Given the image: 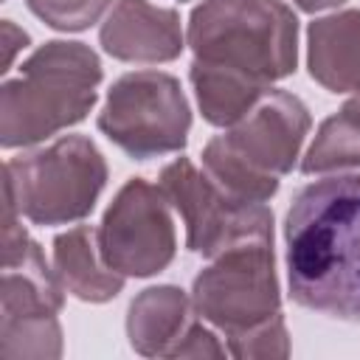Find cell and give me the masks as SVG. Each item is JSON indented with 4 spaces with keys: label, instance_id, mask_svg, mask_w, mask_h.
Listing matches in <instances>:
<instances>
[{
    "label": "cell",
    "instance_id": "obj_16",
    "mask_svg": "<svg viewBox=\"0 0 360 360\" xmlns=\"http://www.w3.org/2000/svg\"><path fill=\"white\" fill-rule=\"evenodd\" d=\"M360 169V98L349 101L338 115L326 118L301 160L304 174H326Z\"/></svg>",
    "mask_w": 360,
    "mask_h": 360
},
{
    "label": "cell",
    "instance_id": "obj_10",
    "mask_svg": "<svg viewBox=\"0 0 360 360\" xmlns=\"http://www.w3.org/2000/svg\"><path fill=\"white\" fill-rule=\"evenodd\" d=\"M104 262L121 276H152L174 259L172 202L160 186L132 177L121 186L98 228Z\"/></svg>",
    "mask_w": 360,
    "mask_h": 360
},
{
    "label": "cell",
    "instance_id": "obj_6",
    "mask_svg": "<svg viewBox=\"0 0 360 360\" xmlns=\"http://www.w3.org/2000/svg\"><path fill=\"white\" fill-rule=\"evenodd\" d=\"M107 183V163L84 135H68L56 143L11 158L3 188L14 194L20 217L34 225H65L93 211Z\"/></svg>",
    "mask_w": 360,
    "mask_h": 360
},
{
    "label": "cell",
    "instance_id": "obj_1",
    "mask_svg": "<svg viewBox=\"0 0 360 360\" xmlns=\"http://www.w3.org/2000/svg\"><path fill=\"white\" fill-rule=\"evenodd\" d=\"M284 262L298 307L360 323V174H326L292 197Z\"/></svg>",
    "mask_w": 360,
    "mask_h": 360
},
{
    "label": "cell",
    "instance_id": "obj_7",
    "mask_svg": "<svg viewBox=\"0 0 360 360\" xmlns=\"http://www.w3.org/2000/svg\"><path fill=\"white\" fill-rule=\"evenodd\" d=\"M191 301L197 315L228 338V352L281 321L273 242H248L219 253L194 278Z\"/></svg>",
    "mask_w": 360,
    "mask_h": 360
},
{
    "label": "cell",
    "instance_id": "obj_9",
    "mask_svg": "<svg viewBox=\"0 0 360 360\" xmlns=\"http://www.w3.org/2000/svg\"><path fill=\"white\" fill-rule=\"evenodd\" d=\"M158 186L186 225V248L205 259L248 245L273 242V211L264 202H242L219 188L205 169L200 172L188 158L172 160Z\"/></svg>",
    "mask_w": 360,
    "mask_h": 360
},
{
    "label": "cell",
    "instance_id": "obj_17",
    "mask_svg": "<svg viewBox=\"0 0 360 360\" xmlns=\"http://www.w3.org/2000/svg\"><path fill=\"white\" fill-rule=\"evenodd\" d=\"M112 0H28V8L59 31H82L93 25Z\"/></svg>",
    "mask_w": 360,
    "mask_h": 360
},
{
    "label": "cell",
    "instance_id": "obj_13",
    "mask_svg": "<svg viewBox=\"0 0 360 360\" xmlns=\"http://www.w3.org/2000/svg\"><path fill=\"white\" fill-rule=\"evenodd\" d=\"M309 76L332 93H360V11L321 17L307 31Z\"/></svg>",
    "mask_w": 360,
    "mask_h": 360
},
{
    "label": "cell",
    "instance_id": "obj_12",
    "mask_svg": "<svg viewBox=\"0 0 360 360\" xmlns=\"http://www.w3.org/2000/svg\"><path fill=\"white\" fill-rule=\"evenodd\" d=\"M98 37L110 56L141 65L169 62L183 51L177 11L149 0H118Z\"/></svg>",
    "mask_w": 360,
    "mask_h": 360
},
{
    "label": "cell",
    "instance_id": "obj_15",
    "mask_svg": "<svg viewBox=\"0 0 360 360\" xmlns=\"http://www.w3.org/2000/svg\"><path fill=\"white\" fill-rule=\"evenodd\" d=\"M191 87L197 96V104L202 110V118L214 127H231L236 124L270 87H259L248 79H239L233 73L208 68L202 62H191Z\"/></svg>",
    "mask_w": 360,
    "mask_h": 360
},
{
    "label": "cell",
    "instance_id": "obj_2",
    "mask_svg": "<svg viewBox=\"0 0 360 360\" xmlns=\"http://www.w3.org/2000/svg\"><path fill=\"white\" fill-rule=\"evenodd\" d=\"M101 82L98 56L82 42H45L0 93V143L28 146L79 124L96 104Z\"/></svg>",
    "mask_w": 360,
    "mask_h": 360
},
{
    "label": "cell",
    "instance_id": "obj_11",
    "mask_svg": "<svg viewBox=\"0 0 360 360\" xmlns=\"http://www.w3.org/2000/svg\"><path fill=\"white\" fill-rule=\"evenodd\" d=\"M194 301L180 287H149L127 315V335L138 354L146 357H222L217 335L194 318Z\"/></svg>",
    "mask_w": 360,
    "mask_h": 360
},
{
    "label": "cell",
    "instance_id": "obj_8",
    "mask_svg": "<svg viewBox=\"0 0 360 360\" xmlns=\"http://www.w3.org/2000/svg\"><path fill=\"white\" fill-rule=\"evenodd\" d=\"M98 129L129 158L146 160L186 146L191 110L174 76L135 70L110 87L98 112Z\"/></svg>",
    "mask_w": 360,
    "mask_h": 360
},
{
    "label": "cell",
    "instance_id": "obj_4",
    "mask_svg": "<svg viewBox=\"0 0 360 360\" xmlns=\"http://www.w3.org/2000/svg\"><path fill=\"white\" fill-rule=\"evenodd\" d=\"M194 59L270 87L295 70L298 20L281 0H205L188 17Z\"/></svg>",
    "mask_w": 360,
    "mask_h": 360
},
{
    "label": "cell",
    "instance_id": "obj_3",
    "mask_svg": "<svg viewBox=\"0 0 360 360\" xmlns=\"http://www.w3.org/2000/svg\"><path fill=\"white\" fill-rule=\"evenodd\" d=\"M307 104L287 90H267L236 124L202 149L205 174L242 202H267L309 132Z\"/></svg>",
    "mask_w": 360,
    "mask_h": 360
},
{
    "label": "cell",
    "instance_id": "obj_14",
    "mask_svg": "<svg viewBox=\"0 0 360 360\" xmlns=\"http://www.w3.org/2000/svg\"><path fill=\"white\" fill-rule=\"evenodd\" d=\"M53 267L65 290L90 304L110 301L124 287V276L104 262L98 231L90 225H76L53 239Z\"/></svg>",
    "mask_w": 360,
    "mask_h": 360
},
{
    "label": "cell",
    "instance_id": "obj_18",
    "mask_svg": "<svg viewBox=\"0 0 360 360\" xmlns=\"http://www.w3.org/2000/svg\"><path fill=\"white\" fill-rule=\"evenodd\" d=\"M3 42H6V68H3V73H8L11 70V59H14V51L22 45H28V34L25 31H20V28H14V22L11 20H6L3 22Z\"/></svg>",
    "mask_w": 360,
    "mask_h": 360
},
{
    "label": "cell",
    "instance_id": "obj_19",
    "mask_svg": "<svg viewBox=\"0 0 360 360\" xmlns=\"http://www.w3.org/2000/svg\"><path fill=\"white\" fill-rule=\"evenodd\" d=\"M298 8L304 11H323V8H332V6H340L343 0H292Z\"/></svg>",
    "mask_w": 360,
    "mask_h": 360
},
{
    "label": "cell",
    "instance_id": "obj_5",
    "mask_svg": "<svg viewBox=\"0 0 360 360\" xmlns=\"http://www.w3.org/2000/svg\"><path fill=\"white\" fill-rule=\"evenodd\" d=\"M20 208L6 191L3 205V343L0 357H56L62 332V278L48 267L42 248L17 219Z\"/></svg>",
    "mask_w": 360,
    "mask_h": 360
}]
</instances>
